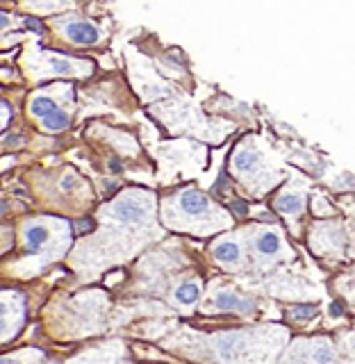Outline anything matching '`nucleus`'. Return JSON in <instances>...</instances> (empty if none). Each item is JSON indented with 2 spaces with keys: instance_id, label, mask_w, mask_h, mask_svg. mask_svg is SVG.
<instances>
[{
  "instance_id": "nucleus-1",
  "label": "nucleus",
  "mask_w": 355,
  "mask_h": 364,
  "mask_svg": "<svg viewBox=\"0 0 355 364\" xmlns=\"http://www.w3.org/2000/svg\"><path fill=\"white\" fill-rule=\"evenodd\" d=\"M335 358V348L328 339H301L285 353L282 364H330Z\"/></svg>"
},
{
  "instance_id": "nucleus-2",
  "label": "nucleus",
  "mask_w": 355,
  "mask_h": 364,
  "mask_svg": "<svg viewBox=\"0 0 355 364\" xmlns=\"http://www.w3.org/2000/svg\"><path fill=\"white\" fill-rule=\"evenodd\" d=\"M30 112L37 117L43 128L48 132H62L66 125H68V114L64 109H60L55 105V100L48 98V96H37L32 102H30Z\"/></svg>"
},
{
  "instance_id": "nucleus-3",
  "label": "nucleus",
  "mask_w": 355,
  "mask_h": 364,
  "mask_svg": "<svg viewBox=\"0 0 355 364\" xmlns=\"http://www.w3.org/2000/svg\"><path fill=\"white\" fill-rule=\"evenodd\" d=\"M178 203H180V210L185 212L189 219H203V216H210L212 212V200L196 189L182 191Z\"/></svg>"
},
{
  "instance_id": "nucleus-4",
  "label": "nucleus",
  "mask_w": 355,
  "mask_h": 364,
  "mask_svg": "<svg viewBox=\"0 0 355 364\" xmlns=\"http://www.w3.org/2000/svg\"><path fill=\"white\" fill-rule=\"evenodd\" d=\"M64 34L78 46H94L100 39V32L96 26H91L87 21H71L64 26Z\"/></svg>"
},
{
  "instance_id": "nucleus-5",
  "label": "nucleus",
  "mask_w": 355,
  "mask_h": 364,
  "mask_svg": "<svg viewBox=\"0 0 355 364\" xmlns=\"http://www.w3.org/2000/svg\"><path fill=\"white\" fill-rule=\"evenodd\" d=\"M212 307L219 312H253L255 310V303L250 299H242L239 294L235 291H219L216 299H212Z\"/></svg>"
},
{
  "instance_id": "nucleus-6",
  "label": "nucleus",
  "mask_w": 355,
  "mask_h": 364,
  "mask_svg": "<svg viewBox=\"0 0 355 364\" xmlns=\"http://www.w3.org/2000/svg\"><path fill=\"white\" fill-rule=\"evenodd\" d=\"M146 210H148V205L142 203L137 196H121L117 200V216L125 221H139L146 214Z\"/></svg>"
},
{
  "instance_id": "nucleus-7",
  "label": "nucleus",
  "mask_w": 355,
  "mask_h": 364,
  "mask_svg": "<svg viewBox=\"0 0 355 364\" xmlns=\"http://www.w3.org/2000/svg\"><path fill=\"white\" fill-rule=\"evenodd\" d=\"M51 60L46 62L48 64V71L53 75H83V71L87 68L89 71V64H83V62H75V60H66V57H60V55H48Z\"/></svg>"
},
{
  "instance_id": "nucleus-8",
  "label": "nucleus",
  "mask_w": 355,
  "mask_h": 364,
  "mask_svg": "<svg viewBox=\"0 0 355 364\" xmlns=\"http://www.w3.org/2000/svg\"><path fill=\"white\" fill-rule=\"evenodd\" d=\"M51 239V230L46 223H32L26 228V248L28 253H39V250L48 244Z\"/></svg>"
},
{
  "instance_id": "nucleus-9",
  "label": "nucleus",
  "mask_w": 355,
  "mask_h": 364,
  "mask_svg": "<svg viewBox=\"0 0 355 364\" xmlns=\"http://www.w3.org/2000/svg\"><path fill=\"white\" fill-rule=\"evenodd\" d=\"M214 259L221 262L226 267H239V262H242V250H239V244L235 242H221L214 246Z\"/></svg>"
},
{
  "instance_id": "nucleus-10",
  "label": "nucleus",
  "mask_w": 355,
  "mask_h": 364,
  "mask_svg": "<svg viewBox=\"0 0 355 364\" xmlns=\"http://www.w3.org/2000/svg\"><path fill=\"white\" fill-rule=\"evenodd\" d=\"M255 246H258L260 253L267 255V257L278 255V253H282V237L273 230H262L255 239Z\"/></svg>"
},
{
  "instance_id": "nucleus-11",
  "label": "nucleus",
  "mask_w": 355,
  "mask_h": 364,
  "mask_svg": "<svg viewBox=\"0 0 355 364\" xmlns=\"http://www.w3.org/2000/svg\"><path fill=\"white\" fill-rule=\"evenodd\" d=\"M276 208H278L282 214H290V216H294V214L303 212V208H305V198L301 196V193L285 191V193H280V196H278V200H276Z\"/></svg>"
},
{
  "instance_id": "nucleus-12",
  "label": "nucleus",
  "mask_w": 355,
  "mask_h": 364,
  "mask_svg": "<svg viewBox=\"0 0 355 364\" xmlns=\"http://www.w3.org/2000/svg\"><path fill=\"white\" fill-rule=\"evenodd\" d=\"M198 296H201V287L196 282H185V284H180V287L176 289V301L182 303V305H187V307H191L194 303H196Z\"/></svg>"
},
{
  "instance_id": "nucleus-13",
  "label": "nucleus",
  "mask_w": 355,
  "mask_h": 364,
  "mask_svg": "<svg viewBox=\"0 0 355 364\" xmlns=\"http://www.w3.org/2000/svg\"><path fill=\"white\" fill-rule=\"evenodd\" d=\"M11 321H9V305L5 301H0V339L11 337Z\"/></svg>"
},
{
  "instance_id": "nucleus-14",
  "label": "nucleus",
  "mask_w": 355,
  "mask_h": 364,
  "mask_svg": "<svg viewBox=\"0 0 355 364\" xmlns=\"http://www.w3.org/2000/svg\"><path fill=\"white\" fill-rule=\"evenodd\" d=\"M41 353L39 350H26L21 355H7V358H0V364H34L32 358H39Z\"/></svg>"
},
{
  "instance_id": "nucleus-15",
  "label": "nucleus",
  "mask_w": 355,
  "mask_h": 364,
  "mask_svg": "<svg viewBox=\"0 0 355 364\" xmlns=\"http://www.w3.org/2000/svg\"><path fill=\"white\" fill-rule=\"evenodd\" d=\"M314 314H317L314 307H296L292 312V318L294 321H307V318H312Z\"/></svg>"
},
{
  "instance_id": "nucleus-16",
  "label": "nucleus",
  "mask_w": 355,
  "mask_h": 364,
  "mask_svg": "<svg viewBox=\"0 0 355 364\" xmlns=\"http://www.w3.org/2000/svg\"><path fill=\"white\" fill-rule=\"evenodd\" d=\"M11 26V18L7 16V14H3V11H0V30H5V28H9Z\"/></svg>"
}]
</instances>
